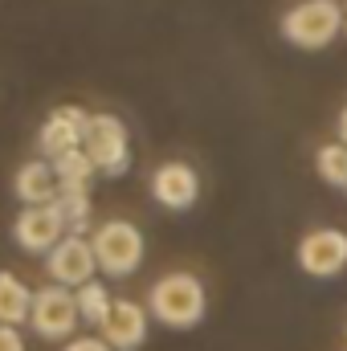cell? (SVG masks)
Instances as JSON below:
<instances>
[{
    "mask_svg": "<svg viewBox=\"0 0 347 351\" xmlns=\"http://www.w3.org/2000/svg\"><path fill=\"white\" fill-rule=\"evenodd\" d=\"M12 237L29 254H49L62 237H70V229H66V221L53 204H29V208H21V217L12 225Z\"/></svg>",
    "mask_w": 347,
    "mask_h": 351,
    "instance_id": "8",
    "label": "cell"
},
{
    "mask_svg": "<svg viewBox=\"0 0 347 351\" xmlns=\"http://www.w3.org/2000/svg\"><path fill=\"white\" fill-rule=\"evenodd\" d=\"M298 269L311 278H335L347 269V233L344 229H311L298 241Z\"/></svg>",
    "mask_w": 347,
    "mask_h": 351,
    "instance_id": "6",
    "label": "cell"
},
{
    "mask_svg": "<svg viewBox=\"0 0 347 351\" xmlns=\"http://www.w3.org/2000/svg\"><path fill=\"white\" fill-rule=\"evenodd\" d=\"M66 351H115V348H110L102 335H98V339H94V335H82V339H70Z\"/></svg>",
    "mask_w": 347,
    "mask_h": 351,
    "instance_id": "18",
    "label": "cell"
},
{
    "mask_svg": "<svg viewBox=\"0 0 347 351\" xmlns=\"http://www.w3.org/2000/svg\"><path fill=\"white\" fill-rule=\"evenodd\" d=\"M315 172L331 188H347V143H323L315 152Z\"/></svg>",
    "mask_w": 347,
    "mask_h": 351,
    "instance_id": "16",
    "label": "cell"
},
{
    "mask_svg": "<svg viewBox=\"0 0 347 351\" xmlns=\"http://www.w3.org/2000/svg\"><path fill=\"white\" fill-rule=\"evenodd\" d=\"M152 196L164 204V208H172V213H184V208H192L196 204V196H200V180L196 172L188 168V164H160L156 176H152Z\"/></svg>",
    "mask_w": 347,
    "mask_h": 351,
    "instance_id": "10",
    "label": "cell"
},
{
    "mask_svg": "<svg viewBox=\"0 0 347 351\" xmlns=\"http://www.w3.org/2000/svg\"><path fill=\"white\" fill-rule=\"evenodd\" d=\"M90 245H94L98 269L110 278H127L143 265V233L131 221H106L102 229H94Z\"/></svg>",
    "mask_w": 347,
    "mask_h": 351,
    "instance_id": "3",
    "label": "cell"
},
{
    "mask_svg": "<svg viewBox=\"0 0 347 351\" xmlns=\"http://www.w3.org/2000/svg\"><path fill=\"white\" fill-rule=\"evenodd\" d=\"M110 306H115V298H110V290H106L102 282H86V286H78V311H82V323L102 327L106 315H110Z\"/></svg>",
    "mask_w": 347,
    "mask_h": 351,
    "instance_id": "17",
    "label": "cell"
},
{
    "mask_svg": "<svg viewBox=\"0 0 347 351\" xmlns=\"http://www.w3.org/2000/svg\"><path fill=\"white\" fill-rule=\"evenodd\" d=\"M29 311H33V294H29V286H25L16 274L0 269V323H8V327L29 323Z\"/></svg>",
    "mask_w": 347,
    "mask_h": 351,
    "instance_id": "13",
    "label": "cell"
},
{
    "mask_svg": "<svg viewBox=\"0 0 347 351\" xmlns=\"http://www.w3.org/2000/svg\"><path fill=\"white\" fill-rule=\"evenodd\" d=\"M98 172L94 160L86 156V147L78 152H66L53 160V176H58V188H90V176Z\"/></svg>",
    "mask_w": 347,
    "mask_h": 351,
    "instance_id": "14",
    "label": "cell"
},
{
    "mask_svg": "<svg viewBox=\"0 0 347 351\" xmlns=\"http://www.w3.org/2000/svg\"><path fill=\"white\" fill-rule=\"evenodd\" d=\"M86 127H90V114L82 110V106H58V110L45 119L41 135H37V147H41V156L53 164L58 156H66V152H78V147L86 143Z\"/></svg>",
    "mask_w": 347,
    "mask_h": 351,
    "instance_id": "9",
    "label": "cell"
},
{
    "mask_svg": "<svg viewBox=\"0 0 347 351\" xmlns=\"http://www.w3.org/2000/svg\"><path fill=\"white\" fill-rule=\"evenodd\" d=\"M82 323V311H78V294H70L66 286H49V290H37L33 294V311H29V327L41 335V339H70Z\"/></svg>",
    "mask_w": 347,
    "mask_h": 351,
    "instance_id": "5",
    "label": "cell"
},
{
    "mask_svg": "<svg viewBox=\"0 0 347 351\" xmlns=\"http://www.w3.org/2000/svg\"><path fill=\"white\" fill-rule=\"evenodd\" d=\"M82 147L102 176H123L131 168V135H127V123L119 114H90Z\"/></svg>",
    "mask_w": 347,
    "mask_h": 351,
    "instance_id": "4",
    "label": "cell"
},
{
    "mask_svg": "<svg viewBox=\"0 0 347 351\" xmlns=\"http://www.w3.org/2000/svg\"><path fill=\"white\" fill-rule=\"evenodd\" d=\"M98 331H102V339L115 351H135V348H143V339H147V311L139 302H131V298H119Z\"/></svg>",
    "mask_w": 347,
    "mask_h": 351,
    "instance_id": "11",
    "label": "cell"
},
{
    "mask_svg": "<svg viewBox=\"0 0 347 351\" xmlns=\"http://www.w3.org/2000/svg\"><path fill=\"white\" fill-rule=\"evenodd\" d=\"M53 208L62 213V221H66L70 233H82L90 225V192L86 188H58Z\"/></svg>",
    "mask_w": 347,
    "mask_h": 351,
    "instance_id": "15",
    "label": "cell"
},
{
    "mask_svg": "<svg viewBox=\"0 0 347 351\" xmlns=\"http://www.w3.org/2000/svg\"><path fill=\"white\" fill-rule=\"evenodd\" d=\"M344 29H347V16H344Z\"/></svg>",
    "mask_w": 347,
    "mask_h": 351,
    "instance_id": "21",
    "label": "cell"
},
{
    "mask_svg": "<svg viewBox=\"0 0 347 351\" xmlns=\"http://www.w3.org/2000/svg\"><path fill=\"white\" fill-rule=\"evenodd\" d=\"M53 184H58V176H53L49 160H29V164H21V172L12 180V192L25 208L29 204H53V196H58Z\"/></svg>",
    "mask_w": 347,
    "mask_h": 351,
    "instance_id": "12",
    "label": "cell"
},
{
    "mask_svg": "<svg viewBox=\"0 0 347 351\" xmlns=\"http://www.w3.org/2000/svg\"><path fill=\"white\" fill-rule=\"evenodd\" d=\"M344 8L335 0H298L282 16V37L294 49H327L344 33Z\"/></svg>",
    "mask_w": 347,
    "mask_h": 351,
    "instance_id": "2",
    "label": "cell"
},
{
    "mask_svg": "<svg viewBox=\"0 0 347 351\" xmlns=\"http://www.w3.org/2000/svg\"><path fill=\"white\" fill-rule=\"evenodd\" d=\"M344 192H347V188H344Z\"/></svg>",
    "mask_w": 347,
    "mask_h": 351,
    "instance_id": "22",
    "label": "cell"
},
{
    "mask_svg": "<svg viewBox=\"0 0 347 351\" xmlns=\"http://www.w3.org/2000/svg\"><path fill=\"white\" fill-rule=\"evenodd\" d=\"M45 269L58 286H86V282H94V269H98L94 245L82 233H70L45 254Z\"/></svg>",
    "mask_w": 347,
    "mask_h": 351,
    "instance_id": "7",
    "label": "cell"
},
{
    "mask_svg": "<svg viewBox=\"0 0 347 351\" xmlns=\"http://www.w3.org/2000/svg\"><path fill=\"white\" fill-rule=\"evenodd\" d=\"M0 351H25V339L16 335V327L0 323Z\"/></svg>",
    "mask_w": 347,
    "mask_h": 351,
    "instance_id": "19",
    "label": "cell"
},
{
    "mask_svg": "<svg viewBox=\"0 0 347 351\" xmlns=\"http://www.w3.org/2000/svg\"><path fill=\"white\" fill-rule=\"evenodd\" d=\"M147 311H152V319H160V323L172 327V331H192V327L204 319L208 298H204L200 278H192V274L180 269V274H164V278L152 286Z\"/></svg>",
    "mask_w": 347,
    "mask_h": 351,
    "instance_id": "1",
    "label": "cell"
},
{
    "mask_svg": "<svg viewBox=\"0 0 347 351\" xmlns=\"http://www.w3.org/2000/svg\"><path fill=\"white\" fill-rule=\"evenodd\" d=\"M339 143H347V106H344V114H339Z\"/></svg>",
    "mask_w": 347,
    "mask_h": 351,
    "instance_id": "20",
    "label": "cell"
}]
</instances>
